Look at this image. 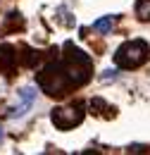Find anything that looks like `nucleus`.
Returning <instances> with one entry per match:
<instances>
[{
    "instance_id": "nucleus-1",
    "label": "nucleus",
    "mask_w": 150,
    "mask_h": 155,
    "mask_svg": "<svg viewBox=\"0 0 150 155\" xmlns=\"http://www.w3.org/2000/svg\"><path fill=\"white\" fill-rule=\"evenodd\" d=\"M93 77V60L88 53L76 48L74 43H64L62 58L45 62L36 74L38 88L50 98H67L72 91L81 88Z\"/></svg>"
},
{
    "instance_id": "nucleus-2",
    "label": "nucleus",
    "mask_w": 150,
    "mask_h": 155,
    "mask_svg": "<svg viewBox=\"0 0 150 155\" xmlns=\"http://www.w3.org/2000/svg\"><path fill=\"white\" fill-rule=\"evenodd\" d=\"M150 58V45L148 41L143 38H133V41H126L122 43L117 50H114V64L119 69H136L141 64H145Z\"/></svg>"
},
{
    "instance_id": "nucleus-3",
    "label": "nucleus",
    "mask_w": 150,
    "mask_h": 155,
    "mask_svg": "<svg viewBox=\"0 0 150 155\" xmlns=\"http://www.w3.org/2000/svg\"><path fill=\"white\" fill-rule=\"evenodd\" d=\"M83 107H86L83 103H72V105H64V107H55L50 112V119L60 131H69V129H74L83 122V117H86Z\"/></svg>"
},
{
    "instance_id": "nucleus-4",
    "label": "nucleus",
    "mask_w": 150,
    "mask_h": 155,
    "mask_svg": "<svg viewBox=\"0 0 150 155\" xmlns=\"http://www.w3.org/2000/svg\"><path fill=\"white\" fill-rule=\"evenodd\" d=\"M17 69V50L12 45H0V74H15Z\"/></svg>"
},
{
    "instance_id": "nucleus-5",
    "label": "nucleus",
    "mask_w": 150,
    "mask_h": 155,
    "mask_svg": "<svg viewBox=\"0 0 150 155\" xmlns=\"http://www.w3.org/2000/svg\"><path fill=\"white\" fill-rule=\"evenodd\" d=\"M19 98H21V103H19L17 107H12V112H10V119H17V117H24L29 112V107L34 105V100H36V91L34 88H21L19 91Z\"/></svg>"
},
{
    "instance_id": "nucleus-6",
    "label": "nucleus",
    "mask_w": 150,
    "mask_h": 155,
    "mask_svg": "<svg viewBox=\"0 0 150 155\" xmlns=\"http://www.w3.org/2000/svg\"><path fill=\"white\" fill-rule=\"evenodd\" d=\"M88 107H91V112H95V115H100V117H112L110 112H105V110H112L114 112V107H110L103 98H93V100L88 103Z\"/></svg>"
},
{
    "instance_id": "nucleus-7",
    "label": "nucleus",
    "mask_w": 150,
    "mask_h": 155,
    "mask_svg": "<svg viewBox=\"0 0 150 155\" xmlns=\"http://www.w3.org/2000/svg\"><path fill=\"white\" fill-rule=\"evenodd\" d=\"M119 19V15H107V17H103V19L93 21V29L95 31H100V34H107L110 29L114 26V21Z\"/></svg>"
},
{
    "instance_id": "nucleus-8",
    "label": "nucleus",
    "mask_w": 150,
    "mask_h": 155,
    "mask_svg": "<svg viewBox=\"0 0 150 155\" xmlns=\"http://www.w3.org/2000/svg\"><path fill=\"white\" fill-rule=\"evenodd\" d=\"M133 12H136V17L141 21H150V0H138Z\"/></svg>"
},
{
    "instance_id": "nucleus-9",
    "label": "nucleus",
    "mask_w": 150,
    "mask_h": 155,
    "mask_svg": "<svg viewBox=\"0 0 150 155\" xmlns=\"http://www.w3.org/2000/svg\"><path fill=\"white\" fill-rule=\"evenodd\" d=\"M0 141H2V129H0Z\"/></svg>"
}]
</instances>
